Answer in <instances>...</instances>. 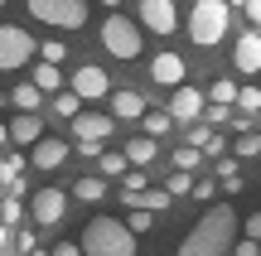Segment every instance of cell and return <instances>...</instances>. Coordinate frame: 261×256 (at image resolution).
<instances>
[{
	"mask_svg": "<svg viewBox=\"0 0 261 256\" xmlns=\"http://www.w3.org/2000/svg\"><path fill=\"white\" fill-rule=\"evenodd\" d=\"M232 242H237V213L227 203H218L189 227V237L179 242L174 256H232Z\"/></svg>",
	"mask_w": 261,
	"mask_h": 256,
	"instance_id": "6da1fadb",
	"label": "cell"
},
{
	"mask_svg": "<svg viewBox=\"0 0 261 256\" xmlns=\"http://www.w3.org/2000/svg\"><path fill=\"white\" fill-rule=\"evenodd\" d=\"M77 247H83V256H136V232L121 218H92Z\"/></svg>",
	"mask_w": 261,
	"mask_h": 256,
	"instance_id": "7a4b0ae2",
	"label": "cell"
},
{
	"mask_svg": "<svg viewBox=\"0 0 261 256\" xmlns=\"http://www.w3.org/2000/svg\"><path fill=\"white\" fill-rule=\"evenodd\" d=\"M227 24H232L227 0H198L194 15H189V39H194L198 48H213V44L227 39Z\"/></svg>",
	"mask_w": 261,
	"mask_h": 256,
	"instance_id": "3957f363",
	"label": "cell"
},
{
	"mask_svg": "<svg viewBox=\"0 0 261 256\" xmlns=\"http://www.w3.org/2000/svg\"><path fill=\"white\" fill-rule=\"evenodd\" d=\"M102 48L112 58H121V63H126V58H140V29L130 24L121 10H112V15L102 19Z\"/></svg>",
	"mask_w": 261,
	"mask_h": 256,
	"instance_id": "277c9868",
	"label": "cell"
},
{
	"mask_svg": "<svg viewBox=\"0 0 261 256\" xmlns=\"http://www.w3.org/2000/svg\"><path fill=\"white\" fill-rule=\"evenodd\" d=\"M29 15L54 29H83L87 24V0H29Z\"/></svg>",
	"mask_w": 261,
	"mask_h": 256,
	"instance_id": "5b68a950",
	"label": "cell"
},
{
	"mask_svg": "<svg viewBox=\"0 0 261 256\" xmlns=\"http://www.w3.org/2000/svg\"><path fill=\"white\" fill-rule=\"evenodd\" d=\"M29 58H34V39H29L24 29H15V24H0V73L24 68Z\"/></svg>",
	"mask_w": 261,
	"mask_h": 256,
	"instance_id": "8992f818",
	"label": "cell"
},
{
	"mask_svg": "<svg viewBox=\"0 0 261 256\" xmlns=\"http://www.w3.org/2000/svg\"><path fill=\"white\" fill-rule=\"evenodd\" d=\"M63 213H68V193L63 189H39V193H29V218H34L39 227H58Z\"/></svg>",
	"mask_w": 261,
	"mask_h": 256,
	"instance_id": "52a82bcc",
	"label": "cell"
},
{
	"mask_svg": "<svg viewBox=\"0 0 261 256\" xmlns=\"http://www.w3.org/2000/svg\"><path fill=\"white\" fill-rule=\"evenodd\" d=\"M140 19H145L150 34H174V29H179L174 0H140Z\"/></svg>",
	"mask_w": 261,
	"mask_h": 256,
	"instance_id": "ba28073f",
	"label": "cell"
},
{
	"mask_svg": "<svg viewBox=\"0 0 261 256\" xmlns=\"http://www.w3.org/2000/svg\"><path fill=\"white\" fill-rule=\"evenodd\" d=\"M73 140H97L102 145L107 135H116V116H102V111H83V116H73Z\"/></svg>",
	"mask_w": 261,
	"mask_h": 256,
	"instance_id": "9c48e42d",
	"label": "cell"
},
{
	"mask_svg": "<svg viewBox=\"0 0 261 256\" xmlns=\"http://www.w3.org/2000/svg\"><path fill=\"white\" fill-rule=\"evenodd\" d=\"M68 87H73L83 102H97V97H107V92H112V77H107L102 68H77V73L68 77Z\"/></svg>",
	"mask_w": 261,
	"mask_h": 256,
	"instance_id": "30bf717a",
	"label": "cell"
},
{
	"mask_svg": "<svg viewBox=\"0 0 261 256\" xmlns=\"http://www.w3.org/2000/svg\"><path fill=\"white\" fill-rule=\"evenodd\" d=\"M208 106V97L198 92V87H174V97H169V116H174V121H198V111H203Z\"/></svg>",
	"mask_w": 261,
	"mask_h": 256,
	"instance_id": "8fae6325",
	"label": "cell"
},
{
	"mask_svg": "<svg viewBox=\"0 0 261 256\" xmlns=\"http://www.w3.org/2000/svg\"><path fill=\"white\" fill-rule=\"evenodd\" d=\"M150 77H155L160 87H184V77H189V63L179 53H160L155 63H150Z\"/></svg>",
	"mask_w": 261,
	"mask_h": 256,
	"instance_id": "7c38bea8",
	"label": "cell"
},
{
	"mask_svg": "<svg viewBox=\"0 0 261 256\" xmlns=\"http://www.w3.org/2000/svg\"><path fill=\"white\" fill-rule=\"evenodd\" d=\"M232 63H237V73H247V77H261V34H242V39H237V48H232Z\"/></svg>",
	"mask_w": 261,
	"mask_h": 256,
	"instance_id": "4fadbf2b",
	"label": "cell"
},
{
	"mask_svg": "<svg viewBox=\"0 0 261 256\" xmlns=\"http://www.w3.org/2000/svg\"><path fill=\"white\" fill-rule=\"evenodd\" d=\"M63 160H68V140H58V135H44V140L29 150V164H34V169H58Z\"/></svg>",
	"mask_w": 261,
	"mask_h": 256,
	"instance_id": "5bb4252c",
	"label": "cell"
},
{
	"mask_svg": "<svg viewBox=\"0 0 261 256\" xmlns=\"http://www.w3.org/2000/svg\"><path fill=\"white\" fill-rule=\"evenodd\" d=\"M145 111H150V102L136 92V87H121V92H112V116H116V121H140Z\"/></svg>",
	"mask_w": 261,
	"mask_h": 256,
	"instance_id": "9a60e30c",
	"label": "cell"
},
{
	"mask_svg": "<svg viewBox=\"0 0 261 256\" xmlns=\"http://www.w3.org/2000/svg\"><path fill=\"white\" fill-rule=\"evenodd\" d=\"M10 140L15 145H39L44 140V116L39 111H19L15 121H10Z\"/></svg>",
	"mask_w": 261,
	"mask_h": 256,
	"instance_id": "2e32d148",
	"label": "cell"
},
{
	"mask_svg": "<svg viewBox=\"0 0 261 256\" xmlns=\"http://www.w3.org/2000/svg\"><path fill=\"white\" fill-rule=\"evenodd\" d=\"M73 198L77 203H102L107 198V179H102V174H83V179L73 184Z\"/></svg>",
	"mask_w": 261,
	"mask_h": 256,
	"instance_id": "e0dca14e",
	"label": "cell"
},
{
	"mask_svg": "<svg viewBox=\"0 0 261 256\" xmlns=\"http://www.w3.org/2000/svg\"><path fill=\"white\" fill-rule=\"evenodd\" d=\"M155 155H160V140H150V135H136V140H126V160L136 164V169H145Z\"/></svg>",
	"mask_w": 261,
	"mask_h": 256,
	"instance_id": "ac0fdd59",
	"label": "cell"
},
{
	"mask_svg": "<svg viewBox=\"0 0 261 256\" xmlns=\"http://www.w3.org/2000/svg\"><path fill=\"white\" fill-rule=\"evenodd\" d=\"M34 87H39L44 97L63 92V68H58V63H39V68H34Z\"/></svg>",
	"mask_w": 261,
	"mask_h": 256,
	"instance_id": "d6986e66",
	"label": "cell"
},
{
	"mask_svg": "<svg viewBox=\"0 0 261 256\" xmlns=\"http://www.w3.org/2000/svg\"><path fill=\"white\" fill-rule=\"evenodd\" d=\"M97 169H102V179H126V174H130V160H126V150H102Z\"/></svg>",
	"mask_w": 261,
	"mask_h": 256,
	"instance_id": "ffe728a7",
	"label": "cell"
},
{
	"mask_svg": "<svg viewBox=\"0 0 261 256\" xmlns=\"http://www.w3.org/2000/svg\"><path fill=\"white\" fill-rule=\"evenodd\" d=\"M54 116H63V121H73V116H83V97L73 92V87H63V92H54Z\"/></svg>",
	"mask_w": 261,
	"mask_h": 256,
	"instance_id": "44dd1931",
	"label": "cell"
},
{
	"mask_svg": "<svg viewBox=\"0 0 261 256\" xmlns=\"http://www.w3.org/2000/svg\"><path fill=\"white\" fill-rule=\"evenodd\" d=\"M10 102H15L19 111H39V106H44V92H39L34 82H19L15 92H10Z\"/></svg>",
	"mask_w": 261,
	"mask_h": 256,
	"instance_id": "7402d4cb",
	"label": "cell"
},
{
	"mask_svg": "<svg viewBox=\"0 0 261 256\" xmlns=\"http://www.w3.org/2000/svg\"><path fill=\"white\" fill-rule=\"evenodd\" d=\"M140 126H145V135L155 140V135H169V126H174V116H169V111H155V106H150V111L140 116Z\"/></svg>",
	"mask_w": 261,
	"mask_h": 256,
	"instance_id": "603a6c76",
	"label": "cell"
},
{
	"mask_svg": "<svg viewBox=\"0 0 261 256\" xmlns=\"http://www.w3.org/2000/svg\"><path fill=\"white\" fill-rule=\"evenodd\" d=\"M208 102H218V106H232V102H237V82H232V77H218V82L208 87Z\"/></svg>",
	"mask_w": 261,
	"mask_h": 256,
	"instance_id": "cb8c5ba5",
	"label": "cell"
},
{
	"mask_svg": "<svg viewBox=\"0 0 261 256\" xmlns=\"http://www.w3.org/2000/svg\"><path fill=\"white\" fill-rule=\"evenodd\" d=\"M237 111H247V116H256V111H261V87H256V82L237 87Z\"/></svg>",
	"mask_w": 261,
	"mask_h": 256,
	"instance_id": "d4e9b609",
	"label": "cell"
},
{
	"mask_svg": "<svg viewBox=\"0 0 261 256\" xmlns=\"http://www.w3.org/2000/svg\"><path fill=\"white\" fill-rule=\"evenodd\" d=\"M198 164H203V150H198V145H184V150H174V169H184V174H194Z\"/></svg>",
	"mask_w": 261,
	"mask_h": 256,
	"instance_id": "484cf974",
	"label": "cell"
},
{
	"mask_svg": "<svg viewBox=\"0 0 261 256\" xmlns=\"http://www.w3.org/2000/svg\"><path fill=\"white\" fill-rule=\"evenodd\" d=\"M63 58H68V44H63V39H44V48H39V63H58V68H63Z\"/></svg>",
	"mask_w": 261,
	"mask_h": 256,
	"instance_id": "4316f807",
	"label": "cell"
},
{
	"mask_svg": "<svg viewBox=\"0 0 261 256\" xmlns=\"http://www.w3.org/2000/svg\"><path fill=\"white\" fill-rule=\"evenodd\" d=\"M19 218H24V198H0V222L19 227Z\"/></svg>",
	"mask_w": 261,
	"mask_h": 256,
	"instance_id": "83f0119b",
	"label": "cell"
},
{
	"mask_svg": "<svg viewBox=\"0 0 261 256\" xmlns=\"http://www.w3.org/2000/svg\"><path fill=\"white\" fill-rule=\"evenodd\" d=\"M24 164H29V160H24V155H19V150H15V155H5V160H0V184L19 179V174H24Z\"/></svg>",
	"mask_w": 261,
	"mask_h": 256,
	"instance_id": "f1b7e54d",
	"label": "cell"
},
{
	"mask_svg": "<svg viewBox=\"0 0 261 256\" xmlns=\"http://www.w3.org/2000/svg\"><path fill=\"white\" fill-rule=\"evenodd\" d=\"M165 193H169V198H179V193H194V179H189L184 169H174V174L165 179Z\"/></svg>",
	"mask_w": 261,
	"mask_h": 256,
	"instance_id": "f546056e",
	"label": "cell"
},
{
	"mask_svg": "<svg viewBox=\"0 0 261 256\" xmlns=\"http://www.w3.org/2000/svg\"><path fill=\"white\" fill-rule=\"evenodd\" d=\"M198 150H203V160H223V155H227V140H223V135H213V131H208Z\"/></svg>",
	"mask_w": 261,
	"mask_h": 256,
	"instance_id": "4dcf8cb0",
	"label": "cell"
},
{
	"mask_svg": "<svg viewBox=\"0 0 261 256\" xmlns=\"http://www.w3.org/2000/svg\"><path fill=\"white\" fill-rule=\"evenodd\" d=\"M126 227H130V232H136V237H140V232H150V227H155V213H145V208H130Z\"/></svg>",
	"mask_w": 261,
	"mask_h": 256,
	"instance_id": "1f68e13d",
	"label": "cell"
},
{
	"mask_svg": "<svg viewBox=\"0 0 261 256\" xmlns=\"http://www.w3.org/2000/svg\"><path fill=\"white\" fill-rule=\"evenodd\" d=\"M237 155H261V131H247V135H237Z\"/></svg>",
	"mask_w": 261,
	"mask_h": 256,
	"instance_id": "d6a6232c",
	"label": "cell"
},
{
	"mask_svg": "<svg viewBox=\"0 0 261 256\" xmlns=\"http://www.w3.org/2000/svg\"><path fill=\"white\" fill-rule=\"evenodd\" d=\"M203 116H208V126H223V121H232V106H218V102H208V106H203Z\"/></svg>",
	"mask_w": 261,
	"mask_h": 256,
	"instance_id": "836d02e7",
	"label": "cell"
},
{
	"mask_svg": "<svg viewBox=\"0 0 261 256\" xmlns=\"http://www.w3.org/2000/svg\"><path fill=\"white\" fill-rule=\"evenodd\" d=\"M140 189H150V174H126L121 179V193H140Z\"/></svg>",
	"mask_w": 261,
	"mask_h": 256,
	"instance_id": "e575fe53",
	"label": "cell"
},
{
	"mask_svg": "<svg viewBox=\"0 0 261 256\" xmlns=\"http://www.w3.org/2000/svg\"><path fill=\"white\" fill-rule=\"evenodd\" d=\"M15 247H19V251H39V237H34L29 227H15Z\"/></svg>",
	"mask_w": 261,
	"mask_h": 256,
	"instance_id": "d590c367",
	"label": "cell"
},
{
	"mask_svg": "<svg viewBox=\"0 0 261 256\" xmlns=\"http://www.w3.org/2000/svg\"><path fill=\"white\" fill-rule=\"evenodd\" d=\"M247 131H256V121L247 111H232V135H247Z\"/></svg>",
	"mask_w": 261,
	"mask_h": 256,
	"instance_id": "8d00e7d4",
	"label": "cell"
},
{
	"mask_svg": "<svg viewBox=\"0 0 261 256\" xmlns=\"http://www.w3.org/2000/svg\"><path fill=\"white\" fill-rule=\"evenodd\" d=\"M232 256H261V242H252V237L232 242Z\"/></svg>",
	"mask_w": 261,
	"mask_h": 256,
	"instance_id": "74e56055",
	"label": "cell"
},
{
	"mask_svg": "<svg viewBox=\"0 0 261 256\" xmlns=\"http://www.w3.org/2000/svg\"><path fill=\"white\" fill-rule=\"evenodd\" d=\"M218 189H223V193H232V198H237V193H242L247 184H242V174H227V179H218Z\"/></svg>",
	"mask_w": 261,
	"mask_h": 256,
	"instance_id": "f35d334b",
	"label": "cell"
},
{
	"mask_svg": "<svg viewBox=\"0 0 261 256\" xmlns=\"http://www.w3.org/2000/svg\"><path fill=\"white\" fill-rule=\"evenodd\" d=\"M73 145H77L83 160H102V145H97V140H73Z\"/></svg>",
	"mask_w": 261,
	"mask_h": 256,
	"instance_id": "ab89813d",
	"label": "cell"
},
{
	"mask_svg": "<svg viewBox=\"0 0 261 256\" xmlns=\"http://www.w3.org/2000/svg\"><path fill=\"white\" fill-rule=\"evenodd\" d=\"M213 193H218V184H213V179H198V184H194V198H198V203H208Z\"/></svg>",
	"mask_w": 261,
	"mask_h": 256,
	"instance_id": "60d3db41",
	"label": "cell"
},
{
	"mask_svg": "<svg viewBox=\"0 0 261 256\" xmlns=\"http://www.w3.org/2000/svg\"><path fill=\"white\" fill-rule=\"evenodd\" d=\"M242 237H252V242H261V213H252V218H247V227H242Z\"/></svg>",
	"mask_w": 261,
	"mask_h": 256,
	"instance_id": "b9f144b4",
	"label": "cell"
},
{
	"mask_svg": "<svg viewBox=\"0 0 261 256\" xmlns=\"http://www.w3.org/2000/svg\"><path fill=\"white\" fill-rule=\"evenodd\" d=\"M24 193H29L24 179H10V184H5V198H24Z\"/></svg>",
	"mask_w": 261,
	"mask_h": 256,
	"instance_id": "7bdbcfd3",
	"label": "cell"
},
{
	"mask_svg": "<svg viewBox=\"0 0 261 256\" xmlns=\"http://www.w3.org/2000/svg\"><path fill=\"white\" fill-rule=\"evenodd\" d=\"M48 256H83V247H77V242H58Z\"/></svg>",
	"mask_w": 261,
	"mask_h": 256,
	"instance_id": "ee69618b",
	"label": "cell"
},
{
	"mask_svg": "<svg viewBox=\"0 0 261 256\" xmlns=\"http://www.w3.org/2000/svg\"><path fill=\"white\" fill-rule=\"evenodd\" d=\"M227 174H237V160H227V155H223V160H218V179H227Z\"/></svg>",
	"mask_w": 261,
	"mask_h": 256,
	"instance_id": "f6af8a7d",
	"label": "cell"
},
{
	"mask_svg": "<svg viewBox=\"0 0 261 256\" xmlns=\"http://www.w3.org/2000/svg\"><path fill=\"white\" fill-rule=\"evenodd\" d=\"M5 247H15V227H5V222H0V251Z\"/></svg>",
	"mask_w": 261,
	"mask_h": 256,
	"instance_id": "bcb514c9",
	"label": "cell"
},
{
	"mask_svg": "<svg viewBox=\"0 0 261 256\" xmlns=\"http://www.w3.org/2000/svg\"><path fill=\"white\" fill-rule=\"evenodd\" d=\"M242 10H247V19H256V24H261V0H247Z\"/></svg>",
	"mask_w": 261,
	"mask_h": 256,
	"instance_id": "7dc6e473",
	"label": "cell"
},
{
	"mask_svg": "<svg viewBox=\"0 0 261 256\" xmlns=\"http://www.w3.org/2000/svg\"><path fill=\"white\" fill-rule=\"evenodd\" d=\"M5 140H10V126H5V121H0V145H5Z\"/></svg>",
	"mask_w": 261,
	"mask_h": 256,
	"instance_id": "c3c4849f",
	"label": "cell"
},
{
	"mask_svg": "<svg viewBox=\"0 0 261 256\" xmlns=\"http://www.w3.org/2000/svg\"><path fill=\"white\" fill-rule=\"evenodd\" d=\"M102 5H107V10H121V0H102Z\"/></svg>",
	"mask_w": 261,
	"mask_h": 256,
	"instance_id": "681fc988",
	"label": "cell"
},
{
	"mask_svg": "<svg viewBox=\"0 0 261 256\" xmlns=\"http://www.w3.org/2000/svg\"><path fill=\"white\" fill-rule=\"evenodd\" d=\"M232 5H237V10H242V5H247V0H227V10H232Z\"/></svg>",
	"mask_w": 261,
	"mask_h": 256,
	"instance_id": "f907efd6",
	"label": "cell"
},
{
	"mask_svg": "<svg viewBox=\"0 0 261 256\" xmlns=\"http://www.w3.org/2000/svg\"><path fill=\"white\" fill-rule=\"evenodd\" d=\"M0 111H5V92H0Z\"/></svg>",
	"mask_w": 261,
	"mask_h": 256,
	"instance_id": "816d5d0a",
	"label": "cell"
},
{
	"mask_svg": "<svg viewBox=\"0 0 261 256\" xmlns=\"http://www.w3.org/2000/svg\"><path fill=\"white\" fill-rule=\"evenodd\" d=\"M29 256H48V251H29Z\"/></svg>",
	"mask_w": 261,
	"mask_h": 256,
	"instance_id": "f5cc1de1",
	"label": "cell"
},
{
	"mask_svg": "<svg viewBox=\"0 0 261 256\" xmlns=\"http://www.w3.org/2000/svg\"><path fill=\"white\" fill-rule=\"evenodd\" d=\"M0 10H5V0H0Z\"/></svg>",
	"mask_w": 261,
	"mask_h": 256,
	"instance_id": "db71d44e",
	"label": "cell"
},
{
	"mask_svg": "<svg viewBox=\"0 0 261 256\" xmlns=\"http://www.w3.org/2000/svg\"><path fill=\"white\" fill-rule=\"evenodd\" d=\"M256 87H261V77H256Z\"/></svg>",
	"mask_w": 261,
	"mask_h": 256,
	"instance_id": "11a10c76",
	"label": "cell"
}]
</instances>
